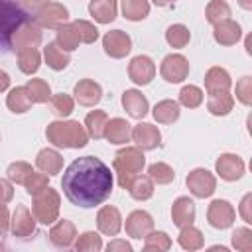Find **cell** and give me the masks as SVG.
<instances>
[{
	"label": "cell",
	"mask_w": 252,
	"mask_h": 252,
	"mask_svg": "<svg viewBox=\"0 0 252 252\" xmlns=\"http://www.w3.org/2000/svg\"><path fill=\"white\" fill-rule=\"evenodd\" d=\"M112 185L114 177L110 167L94 156H83L75 159L65 169L61 179L65 197L83 209L102 205L110 197Z\"/></svg>",
	"instance_id": "cell-1"
},
{
	"label": "cell",
	"mask_w": 252,
	"mask_h": 252,
	"mask_svg": "<svg viewBox=\"0 0 252 252\" xmlns=\"http://www.w3.org/2000/svg\"><path fill=\"white\" fill-rule=\"evenodd\" d=\"M47 142L57 148H85L89 142V134L83 124L77 120H55L45 128Z\"/></svg>",
	"instance_id": "cell-2"
},
{
	"label": "cell",
	"mask_w": 252,
	"mask_h": 252,
	"mask_svg": "<svg viewBox=\"0 0 252 252\" xmlns=\"http://www.w3.org/2000/svg\"><path fill=\"white\" fill-rule=\"evenodd\" d=\"M144 165H146V158H144L142 148L126 146V148L118 150L114 156V161H112V167H114L116 177H118V185L122 189H128L130 183L134 181V177L142 173Z\"/></svg>",
	"instance_id": "cell-3"
},
{
	"label": "cell",
	"mask_w": 252,
	"mask_h": 252,
	"mask_svg": "<svg viewBox=\"0 0 252 252\" xmlns=\"http://www.w3.org/2000/svg\"><path fill=\"white\" fill-rule=\"evenodd\" d=\"M24 20L28 14L18 0H0V53L10 49L12 33Z\"/></svg>",
	"instance_id": "cell-4"
},
{
	"label": "cell",
	"mask_w": 252,
	"mask_h": 252,
	"mask_svg": "<svg viewBox=\"0 0 252 252\" xmlns=\"http://www.w3.org/2000/svg\"><path fill=\"white\" fill-rule=\"evenodd\" d=\"M59 207H61V197L49 185L41 193L33 195L32 213H33L35 220L41 222V224H53L59 217Z\"/></svg>",
	"instance_id": "cell-5"
},
{
	"label": "cell",
	"mask_w": 252,
	"mask_h": 252,
	"mask_svg": "<svg viewBox=\"0 0 252 252\" xmlns=\"http://www.w3.org/2000/svg\"><path fill=\"white\" fill-rule=\"evenodd\" d=\"M41 41V26L35 22V20H24L16 32L12 33V39H10V49L12 51H22V49H28V47H35L39 45Z\"/></svg>",
	"instance_id": "cell-6"
},
{
	"label": "cell",
	"mask_w": 252,
	"mask_h": 252,
	"mask_svg": "<svg viewBox=\"0 0 252 252\" xmlns=\"http://www.w3.org/2000/svg\"><path fill=\"white\" fill-rule=\"evenodd\" d=\"M185 183H187V189L191 191V195L197 197V199L211 197L217 191V179H215V175L209 169H203V167H197V169L189 171Z\"/></svg>",
	"instance_id": "cell-7"
},
{
	"label": "cell",
	"mask_w": 252,
	"mask_h": 252,
	"mask_svg": "<svg viewBox=\"0 0 252 252\" xmlns=\"http://www.w3.org/2000/svg\"><path fill=\"white\" fill-rule=\"evenodd\" d=\"M234 219H236V211H234V207H232L228 201H224V199H215V201L209 205V209H207V220H209V224H211L213 228L224 230V228L232 226Z\"/></svg>",
	"instance_id": "cell-8"
},
{
	"label": "cell",
	"mask_w": 252,
	"mask_h": 252,
	"mask_svg": "<svg viewBox=\"0 0 252 252\" xmlns=\"http://www.w3.org/2000/svg\"><path fill=\"white\" fill-rule=\"evenodd\" d=\"M159 73L167 83H181L189 75V61L179 53H169L163 57Z\"/></svg>",
	"instance_id": "cell-9"
},
{
	"label": "cell",
	"mask_w": 252,
	"mask_h": 252,
	"mask_svg": "<svg viewBox=\"0 0 252 252\" xmlns=\"http://www.w3.org/2000/svg\"><path fill=\"white\" fill-rule=\"evenodd\" d=\"M10 230L16 238H30L32 234H35V217L32 215V211L26 205H18L14 215L10 217Z\"/></svg>",
	"instance_id": "cell-10"
},
{
	"label": "cell",
	"mask_w": 252,
	"mask_h": 252,
	"mask_svg": "<svg viewBox=\"0 0 252 252\" xmlns=\"http://www.w3.org/2000/svg\"><path fill=\"white\" fill-rule=\"evenodd\" d=\"M67 20H69V10L59 2H47L41 10H37V18H35V22L47 30H57L59 26L67 24Z\"/></svg>",
	"instance_id": "cell-11"
},
{
	"label": "cell",
	"mask_w": 252,
	"mask_h": 252,
	"mask_svg": "<svg viewBox=\"0 0 252 252\" xmlns=\"http://www.w3.org/2000/svg\"><path fill=\"white\" fill-rule=\"evenodd\" d=\"M102 47H104V53L110 55L112 59H122L132 51V39L126 32L112 30L102 37Z\"/></svg>",
	"instance_id": "cell-12"
},
{
	"label": "cell",
	"mask_w": 252,
	"mask_h": 252,
	"mask_svg": "<svg viewBox=\"0 0 252 252\" xmlns=\"http://www.w3.org/2000/svg\"><path fill=\"white\" fill-rule=\"evenodd\" d=\"M128 77L132 83H136L140 87L150 85L152 79L156 77V63L148 55H136L128 63Z\"/></svg>",
	"instance_id": "cell-13"
},
{
	"label": "cell",
	"mask_w": 252,
	"mask_h": 252,
	"mask_svg": "<svg viewBox=\"0 0 252 252\" xmlns=\"http://www.w3.org/2000/svg\"><path fill=\"white\" fill-rule=\"evenodd\" d=\"M130 138L136 142L138 148H142L144 152L146 150H156L161 146V134L158 130V126L154 124H148V122H140L132 128L130 132Z\"/></svg>",
	"instance_id": "cell-14"
},
{
	"label": "cell",
	"mask_w": 252,
	"mask_h": 252,
	"mask_svg": "<svg viewBox=\"0 0 252 252\" xmlns=\"http://www.w3.org/2000/svg\"><path fill=\"white\" fill-rule=\"evenodd\" d=\"M215 169H217V173H219L220 179H224V181H236V179H240L244 175V161L236 154H222L217 159Z\"/></svg>",
	"instance_id": "cell-15"
},
{
	"label": "cell",
	"mask_w": 252,
	"mask_h": 252,
	"mask_svg": "<svg viewBox=\"0 0 252 252\" xmlns=\"http://www.w3.org/2000/svg\"><path fill=\"white\" fill-rule=\"evenodd\" d=\"M124 228H126V234L128 236H132V238H144L148 232L154 230V219H152V215L148 211L138 209V211H132L126 217Z\"/></svg>",
	"instance_id": "cell-16"
},
{
	"label": "cell",
	"mask_w": 252,
	"mask_h": 252,
	"mask_svg": "<svg viewBox=\"0 0 252 252\" xmlns=\"http://www.w3.org/2000/svg\"><path fill=\"white\" fill-rule=\"evenodd\" d=\"M96 226L102 234L106 236H116L122 228V215L116 207L112 205H104L100 207V211L96 213Z\"/></svg>",
	"instance_id": "cell-17"
},
{
	"label": "cell",
	"mask_w": 252,
	"mask_h": 252,
	"mask_svg": "<svg viewBox=\"0 0 252 252\" xmlns=\"http://www.w3.org/2000/svg\"><path fill=\"white\" fill-rule=\"evenodd\" d=\"M73 94H75V100L81 104V106H94L100 102L102 98V89L96 81L93 79H81L75 89H73Z\"/></svg>",
	"instance_id": "cell-18"
},
{
	"label": "cell",
	"mask_w": 252,
	"mask_h": 252,
	"mask_svg": "<svg viewBox=\"0 0 252 252\" xmlns=\"http://www.w3.org/2000/svg\"><path fill=\"white\" fill-rule=\"evenodd\" d=\"M75 238H77V228L67 219L55 222L51 226V230H49V240L57 248H71L75 244Z\"/></svg>",
	"instance_id": "cell-19"
},
{
	"label": "cell",
	"mask_w": 252,
	"mask_h": 252,
	"mask_svg": "<svg viewBox=\"0 0 252 252\" xmlns=\"http://www.w3.org/2000/svg\"><path fill=\"white\" fill-rule=\"evenodd\" d=\"M122 106L132 118H138V120H142L148 114V108H150L148 98L136 89H128V91L122 93Z\"/></svg>",
	"instance_id": "cell-20"
},
{
	"label": "cell",
	"mask_w": 252,
	"mask_h": 252,
	"mask_svg": "<svg viewBox=\"0 0 252 252\" xmlns=\"http://www.w3.org/2000/svg\"><path fill=\"white\" fill-rule=\"evenodd\" d=\"M171 219H173V224L179 226V228L193 224V220H195V203L189 197H177L171 205Z\"/></svg>",
	"instance_id": "cell-21"
},
{
	"label": "cell",
	"mask_w": 252,
	"mask_h": 252,
	"mask_svg": "<svg viewBox=\"0 0 252 252\" xmlns=\"http://www.w3.org/2000/svg\"><path fill=\"white\" fill-rule=\"evenodd\" d=\"M215 30H213V37H215V41L217 43H220V45H234L240 37H242V30H240V26L234 22V20H222V22H219V24H215L213 26Z\"/></svg>",
	"instance_id": "cell-22"
},
{
	"label": "cell",
	"mask_w": 252,
	"mask_h": 252,
	"mask_svg": "<svg viewBox=\"0 0 252 252\" xmlns=\"http://www.w3.org/2000/svg\"><path fill=\"white\" fill-rule=\"evenodd\" d=\"M35 165H37L39 171H43L47 175H57L63 169V158H61V154L57 150L43 148L35 156Z\"/></svg>",
	"instance_id": "cell-23"
},
{
	"label": "cell",
	"mask_w": 252,
	"mask_h": 252,
	"mask_svg": "<svg viewBox=\"0 0 252 252\" xmlns=\"http://www.w3.org/2000/svg\"><path fill=\"white\" fill-rule=\"evenodd\" d=\"M232 85L230 81V75L226 69L222 67H211L207 73H205V89L207 93H222V91H228Z\"/></svg>",
	"instance_id": "cell-24"
},
{
	"label": "cell",
	"mask_w": 252,
	"mask_h": 252,
	"mask_svg": "<svg viewBox=\"0 0 252 252\" xmlns=\"http://www.w3.org/2000/svg\"><path fill=\"white\" fill-rule=\"evenodd\" d=\"M130 132H132V126L124 118H110V120H106L104 138L110 144H126L130 140Z\"/></svg>",
	"instance_id": "cell-25"
},
{
	"label": "cell",
	"mask_w": 252,
	"mask_h": 252,
	"mask_svg": "<svg viewBox=\"0 0 252 252\" xmlns=\"http://www.w3.org/2000/svg\"><path fill=\"white\" fill-rule=\"evenodd\" d=\"M118 4L116 0H91L89 2V14L98 24H110L116 18Z\"/></svg>",
	"instance_id": "cell-26"
},
{
	"label": "cell",
	"mask_w": 252,
	"mask_h": 252,
	"mask_svg": "<svg viewBox=\"0 0 252 252\" xmlns=\"http://www.w3.org/2000/svg\"><path fill=\"white\" fill-rule=\"evenodd\" d=\"M43 59H45L47 67H51L53 71H63L71 63L69 51H63L55 41H51L43 47Z\"/></svg>",
	"instance_id": "cell-27"
},
{
	"label": "cell",
	"mask_w": 252,
	"mask_h": 252,
	"mask_svg": "<svg viewBox=\"0 0 252 252\" xmlns=\"http://www.w3.org/2000/svg\"><path fill=\"white\" fill-rule=\"evenodd\" d=\"M32 98H30V93L26 87H14L8 96H6V106L14 112V114H24L32 108Z\"/></svg>",
	"instance_id": "cell-28"
},
{
	"label": "cell",
	"mask_w": 252,
	"mask_h": 252,
	"mask_svg": "<svg viewBox=\"0 0 252 252\" xmlns=\"http://www.w3.org/2000/svg\"><path fill=\"white\" fill-rule=\"evenodd\" d=\"M154 118H156V122H159V124H173L177 118H179V114H181V110H179V102L177 100H171V98H165V100H159L156 106H154Z\"/></svg>",
	"instance_id": "cell-29"
},
{
	"label": "cell",
	"mask_w": 252,
	"mask_h": 252,
	"mask_svg": "<svg viewBox=\"0 0 252 252\" xmlns=\"http://www.w3.org/2000/svg\"><path fill=\"white\" fill-rule=\"evenodd\" d=\"M234 106V98L228 91H222V93H211L209 94V100H207V108L211 114L215 116H226Z\"/></svg>",
	"instance_id": "cell-30"
},
{
	"label": "cell",
	"mask_w": 252,
	"mask_h": 252,
	"mask_svg": "<svg viewBox=\"0 0 252 252\" xmlns=\"http://www.w3.org/2000/svg\"><path fill=\"white\" fill-rule=\"evenodd\" d=\"M106 120H108V114L104 110H91L85 116V130H87L89 138H94V140L104 138Z\"/></svg>",
	"instance_id": "cell-31"
},
{
	"label": "cell",
	"mask_w": 252,
	"mask_h": 252,
	"mask_svg": "<svg viewBox=\"0 0 252 252\" xmlns=\"http://www.w3.org/2000/svg\"><path fill=\"white\" fill-rule=\"evenodd\" d=\"M120 8H122V16L130 22H140L150 14L148 0H120Z\"/></svg>",
	"instance_id": "cell-32"
},
{
	"label": "cell",
	"mask_w": 252,
	"mask_h": 252,
	"mask_svg": "<svg viewBox=\"0 0 252 252\" xmlns=\"http://www.w3.org/2000/svg\"><path fill=\"white\" fill-rule=\"evenodd\" d=\"M55 43H57L63 51H75V49L79 47V43H81V37H79L75 26H73V24H63V26H59V28H57V39H55Z\"/></svg>",
	"instance_id": "cell-33"
},
{
	"label": "cell",
	"mask_w": 252,
	"mask_h": 252,
	"mask_svg": "<svg viewBox=\"0 0 252 252\" xmlns=\"http://www.w3.org/2000/svg\"><path fill=\"white\" fill-rule=\"evenodd\" d=\"M177 242L185 250H199V248H203L205 238H203V232L199 228H195L193 224H189V226H183L181 228V232L177 236Z\"/></svg>",
	"instance_id": "cell-34"
},
{
	"label": "cell",
	"mask_w": 252,
	"mask_h": 252,
	"mask_svg": "<svg viewBox=\"0 0 252 252\" xmlns=\"http://www.w3.org/2000/svg\"><path fill=\"white\" fill-rule=\"evenodd\" d=\"M39 63H41V55L35 47H28V49L18 51V67L22 73H26V75L35 73L39 69Z\"/></svg>",
	"instance_id": "cell-35"
},
{
	"label": "cell",
	"mask_w": 252,
	"mask_h": 252,
	"mask_svg": "<svg viewBox=\"0 0 252 252\" xmlns=\"http://www.w3.org/2000/svg\"><path fill=\"white\" fill-rule=\"evenodd\" d=\"M128 191L136 201H148L154 195V181L148 175H136Z\"/></svg>",
	"instance_id": "cell-36"
},
{
	"label": "cell",
	"mask_w": 252,
	"mask_h": 252,
	"mask_svg": "<svg viewBox=\"0 0 252 252\" xmlns=\"http://www.w3.org/2000/svg\"><path fill=\"white\" fill-rule=\"evenodd\" d=\"M73 108H75V102H73V98H71L69 94H65V93H57V94H53V96L49 98V110H51V114L57 116V118H67V116L73 112Z\"/></svg>",
	"instance_id": "cell-37"
},
{
	"label": "cell",
	"mask_w": 252,
	"mask_h": 252,
	"mask_svg": "<svg viewBox=\"0 0 252 252\" xmlns=\"http://www.w3.org/2000/svg\"><path fill=\"white\" fill-rule=\"evenodd\" d=\"M189 39H191V32H189V28L183 26V24H173V26H169L167 32H165V41H167L171 47H175V49L185 47V45L189 43Z\"/></svg>",
	"instance_id": "cell-38"
},
{
	"label": "cell",
	"mask_w": 252,
	"mask_h": 252,
	"mask_svg": "<svg viewBox=\"0 0 252 252\" xmlns=\"http://www.w3.org/2000/svg\"><path fill=\"white\" fill-rule=\"evenodd\" d=\"M171 248V238L165 232L152 230L144 236V250L146 252H165Z\"/></svg>",
	"instance_id": "cell-39"
},
{
	"label": "cell",
	"mask_w": 252,
	"mask_h": 252,
	"mask_svg": "<svg viewBox=\"0 0 252 252\" xmlns=\"http://www.w3.org/2000/svg\"><path fill=\"white\" fill-rule=\"evenodd\" d=\"M26 89H28V93H30L32 102L41 104V102H47V100L51 98V87H49V83L43 81V79H30L28 85H26Z\"/></svg>",
	"instance_id": "cell-40"
},
{
	"label": "cell",
	"mask_w": 252,
	"mask_h": 252,
	"mask_svg": "<svg viewBox=\"0 0 252 252\" xmlns=\"http://www.w3.org/2000/svg\"><path fill=\"white\" fill-rule=\"evenodd\" d=\"M205 18L213 26L222 22V20H228L230 18V6L224 0H211L205 8Z\"/></svg>",
	"instance_id": "cell-41"
},
{
	"label": "cell",
	"mask_w": 252,
	"mask_h": 252,
	"mask_svg": "<svg viewBox=\"0 0 252 252\" xmlns=\"http://www.w3.org/2000/svg\"><path fill=\"white\" fill-rule=\"evenodd\" d=\"M148 177H150L154 183H158V185H167V183H171V181L175 179V171H173L167 163L156 161V163H152V165L148 167Z\"/></svg>",
	"instance_id": "cell-42"
},
{
	"label": "cell",
	"mask_w": 252,
	"mask_h": 252,
	"mask_svg": "<svg viewBox=\"0 0 252 252\" xmlns=\"http://www.w3.org/2000/svg\"><path fill=\"white\" fill-rule=\"evenodd\" d=\"M73 246L77 252H98V250H102V238L96 232L89 230V232H83L81 236H77Z\"/></svg>",
	"instance_id": "cell-43"
},
{
	"label": "cell",
	"mask_w": 252,
	"mask_h": 252,
	"mask_svg": "<svg viewBox=\"0 0 252 252\" xmlns=\"http://www.w3.org/2000/svg\"><path fill=\"white\" fill-rule=\"evenodd\" d=\"M179 102L185 108H197L203 102V91L199 87H195V85H185L179 91Z\"/></svg>",
	"instance_id": "cell-44"
},
{
	"label": "cell",
	"mask_w": 252,
	"mask_h": 252,
	"mask_svg": "<svg viewBox=\"0 0 252 252\" xmlns=\"http://www.w3.org/2000/svg\"><path fill=\"white\" fill-rule=\"evenodd\" d=\"M32 171H33V169H32V165H30L28 161H14V163H10V165H8L6 175H8V179H10L12 183L24 185Z\"/></svg>",
	"instance_id": "cell-45"
},
{
	"label": "cell",
	"mask_w": 252,
	"mask_h": 252,
	"mask_svg": "<svg viewBox=\"0 0 252 252\" xmlns=\"http://www.w3.org/2000/svg\"><path fill=\"white\" fill-rule=\"evenodd\" d=\"M49 185V175L47 173H43V171H39V173H35V171H32L30 173V177L26 179V183H24V187H26V191H28V195H37V193H41L45 187Z\"/></svg>",
	"instance_id": "cell-46"
},
{
	"label": "cell",
	"mask_w": 252,
	"mask_h": 252,
	"mask_svg": "<svg viewBox=\"0 0 252 252\" xmlns=\"http://www.w3.org/2000/svg\"><path fill=\"white\" fill-rule=\"evenodd\" d=\"M73 26L81 37V43H94L98 39V30L94 24H91L87 20H77V22H73Z\"/></svg>",
	"instance_id": "cell-47"
},
{
	"label": "cell",
	"mask_w": 252,
	"mask_h": 252,
	"mask_svg": "<svg viewBox=\"0 0 252 252\" xmlns=\"http://www.w3.org/2000/svg\"><path fill=\"white\" fill-rule=\"evenodd\" d=\"M232 246L240 252H248L252 250V230L242 226V228H236L232 232Z\"/></svg>",
	"instance_id": "cell-48"
},
{
	"label": "cell",
	"mask_w": 252,
	"mask_h": 252,
	"mask_svg": "<svg viewBox=\"0 0 252 252\" xmlns=\"http://www.w3.org/2000/svg\"><path fill=\"white\" fill-rule=\"evenodd\" d=\"M236 98L246 106L252 102V79L250 77H242L236 83Z\"/></svg>",
	"instance_id": "cell-49"
},
{
	"label": "cell",
	"mask_w": 252,
	"mask_h": 252,
	"mask_svg": "<svg viewBox=\"0 0 252 252\" xmlns=\"http://www.w3.org/2000/svg\"><path fill=\"white\" fill-rule=\"evenodd\" d=\"M238 211H240V217H242V220L250 224V222H252V195H250V193H246V195L242 197Z\"/></svg>",
	"instance_id": "cell-50"
},
{
	"label": "cell",
	"mask_w": 252,
	"mask_h": 252,
	"mask_svg": "<svg viewBox=\"0 0 252 252\" xmlns=\"http://www.w3.org/2000/svg\"><path fill=\"white\" fill-rule=\"evenodd\" d=\"M14 197V187L10 179H0V205L10 203Z\"/></svg>",
	"instance_id": "cell-51"
},
{
	"label": "cell",
	"mask_w": 252,
	"mask_h": 252,
	"mask_svg": "<svg viewBox=\"0 0 252 252\" xmlns=\"http://www.w3.org/2000/svg\"><path fill=\"white\" fill-rule=\"evenodd\" d=\"M10 230V211L6 205H0V236Z\"/></svg>",
	"instance_id": "cell-52"
},
{
	"label": "cell",
	"mask_w": 252,
	"mask_h": 252,
	"mask_svg": "<svg viewBox=\"0 0 252 252\" xmlns=\"http://www.w3.org/2000/svg\"><path fill=\"white\" fill-rule=\"evenodd\" d=\"M106 250L108 252H116V250H120V252H132V246L126 240H112V242L106 244Z\"/></svg>",
	"instance_id": "cell-53"
},
{
	"label": "cell",
	"mask_w": 252,
	"mask_h": 252,
	"mask_svg": "<svg viewBox=\"0 0 252 252\" xmlns=\"http://www.w3.org/2000/svg\"><path fill=\"white\" fill-rule=\"evenodd\" d=\"M49 0H20V4L26 8V10H32V12H37L41 10Z\"/></svg>",
	"instance_id": "cell-54"
},
{
	"label": "cell",
	"mask_w": 252,
	"mask_h": 252,
	"mask_svg": "<svg viewBox=\"0 0 252 252\" xmlns=\"http://www.w3.org/2000/svg\"><path fill=\"white\" fill-rule=\"evenodd\" d=\"M8 87H10V75L0 69V93H4Z\"/></svg>",
	"instance_id": "cell-55"
},
{
	"label": "cell",
	"mask_w": 252,
	"mask_h": 252,
	"mask_svg": "<svg viewBox=\"0 0 252 252\" xmlns=\"http://www.w3.org/2000/svg\"><path fill=\"white\" fill-rule=\"evenodd\" d=\"M152 2H154L156 6H161V8H163V6H171V4H175V0H152Z\"/></svg>",
	"instance_id": "cell-56"
},
{
	"label": "cell",
	"mask_w": 252,
	"mask_h": 252,
	"mask_svg": "<svg viewBox=\"0 0 252 252\" xmlns=\"http://www.w3.org/2000/svg\"><path fill=\"white\" fill-rule=\"evenodd\" d=\"M238 4H240L244 10H252V0H238Z\"/></svg>",
	"instance_id": "cell-57"
},
{
	"label": "cell",
	"mask_w": 252,
	"mask_h": 252,
	"mask_svg": "<svg viewBox=\"0 0 252 252\" xmlns=\"http://www.w3.org/2000/svg\"><path fill=\"white\" fill-rule=\"evenodd\" d=\"M0 250H4V244H2V242H0Z\"/></svg>",
	"instance_id": "cell-58"
}]
</instances>
